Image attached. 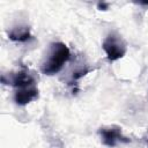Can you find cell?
<instances>
[{
  "label": "cell",
  "mask_w": 148,
  "mask_h": 148,
  "mask_svg": "<svg viewBox=\"0 0 148 148\" xmlns=\"http://www.w3.org/2000/svg\"><path fill=\"white\" fill-rule=\"evenodd\" d=\"M69 58L71 51L65 43H51L40 64V71L45 75H54L61 71V68L69 60Z\"/></svg>",
  "instance_id": "cell-1"
},
{
  "label": "cell",
  "mask_w": 148,
  "mask_h": 148,
  "mask_svg": "<svg viewBox=\"0 0 148 148\" xmlns=\"http://www.w3.org/2000/svg\"><path fill=\"white\" fill-rule=\"evenodd\" d=\"M102 47L106 54V58L110 61H116L120 58H123L127 52V43L123 38L121 35H119L116 31L110 32L103 40Z\"/></svg>",
  "instance_id": "cell-2"
},
{
  "label": "cell",
  "mask_w": 148,
  "mask_h": 148,
  "mask_svg": "<svg viewBox=\"0 0 148 148\" xmlns=\"http://www.w3.org/2000/svg\"><path fill=\"white\" fill-rule=\"evenodd\" d=\"M98 134L101 136V141L104 146L113 148L120 143H127L130 142V139L126 138L121 128L119 126H109V127H102L98 131Z\"/></svg>",
  "instance_id": "cell-3"
},
{
  "label": "cell",
  "mask_w": 148,
  "mask_h": 148,
  "mask_svg": "<svg viewBox=\"0 0 148 148\" xmlns=\"http://www.w3.org/2000/svg\"><path fill=\"white\" fill-rule=\"evenodd\" d=\"M6 84H10L15 87L16 89L23 88V87H29V86H35L36 84V79L32 74L29 73L28 69H22L16 73H10L8 81L5 82Z\"/></svg>",
  "instance_id": "cell-4"
},
{
  "label": "cell",
  "mask_w": 148,
  "mask_h": 148,
  "mask_svg": "<svg viewBox=\"0 0 148 148\" xmlns=\"http://www.w3.org/2000/svg\"><path fill=\"white\" fill-rule=\"evenodd\" d=\"M38 88L35 86H29V87H23L18 88L15 90L14 94V101L18 105H25L34 99L38 98Z\"/></svg>",
  "instance_id": "cell-5"
},
{
  "label": "cell",
  "mask_w": 148,
  "mask_h": 148,
  "mask_svg": "<svg viewBox=\"0 0 148 148\" xmlns=\"http://www.w3.org/2000/svg\"><path fill=\"white\" fill-rule=\"evenodd\" d=\"M8 38L14 42H27L31 38L30 28L28 25H17L8 31Z\"/></svg>",
  "instance_id": "cell-6"
},
{
  "label": "cell",
  "mask_w": 148,
  "mask_h": 148,
  "mask_svg": "<svg viewBox=\"0 0 148 148\" xmlns=\"http://www.w3.org/2000/svg\"><path fill=\"white\" fill-rule=\"evenodd\" d=\"M98 7H99V8H102V7H103V8H108V5H104V3H99V5H98Z\"/></svg>",
  "instance_id": "cell-7"
}]
</instances>
